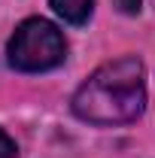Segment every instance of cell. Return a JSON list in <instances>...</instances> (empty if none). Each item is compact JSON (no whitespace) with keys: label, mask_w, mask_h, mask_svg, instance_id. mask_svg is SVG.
<instances>
[{"label":"cell","mask_w":155,"mask_h":158,"mask_svg":"<svg viewBox=\"0 0 155 158\" xmlns=\"http://www.w3.org/2000/svg\"><path fill=\"white\" fill-rule=\"evenodd\" d=\"M49 6L55 9V15L67 21V24H85L91 19L94 0H49Z\"/></svg>","instance_id":"3957f363"},{"label":"cell","mask_w":155,"mask_h":158,"mask_svg":"<svg viewBox=\"0 0 155 158\" xmlns=\"http://www.w3.org/2000/svg\"><path fill=\"white\" fill-rule=\"evenodd\" d=\"M146 106L143 61L128 55L97 67L73 94V113L88 125H128Z\"/></svg>","instance_id":"6da1fadb"},{"label":"cell","mask_w":155,"mask_h":158,"mask_svg":"<svg viewBox=\"0 0 155 158\" xmlns=\"http://www.w3.org/2000/svg\"><path fill=\"white\" fill-rule=\"evenodd\" d=\"M113 3H116V9H119V12H125V15H137L143 0H113Z\"/></svg>","instance_id":"5b68a950"},{"label":"cell","mask_w":155,"mask_h":158,"mask_svg":"<svg viewBox=\"0 0 155 158\" xmlns=\"http://www.w3.org/2000/svg\"><path fill=\"white\" fill-rule=\"evenodd\" d=\"M19 155V146H15V140L9 137L6 131H0V158H15Z\"/></svg>","instance_id":"277c9868"},{"label":"cell","mask_w":155,"mask_h":158,"mask_svg":"<svg viewBox=\"0 0 155 158\" xmlns=\"http://www.w3.org/2000/svg\"><path fill=\"white\" fill-rule=\"evenodd\" d=\"M67 58L64 34L46 19H27L15 27L6 46V61L19 73H46Z\"/></svg>","instance_id":"7a4b0ae2"}]
</instances>
